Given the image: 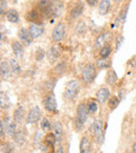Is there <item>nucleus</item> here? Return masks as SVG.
<instances>
[{"instance_id": "f257e3e1", "label": "nucleus", "mask_w": 136, "mask_h": 153, "mask_svg": "<svg viewBox=\"0 0 136 153\" xmlns=\"http://www.w3.org/2000/svg\"><path fill=\"white\" fill-rule=\"evenodd\" d=\"M80 89H81V85L78 80H71L66 84L65 91H64V96L68 100H72L78 96Z\"/></svg>"}, {"instance_id": "f03ea898", "label": "nucleus", "mask_w": 136, "mask_h": 153, "mask_svg": "<svg viewBox=\"0 0 136 153\" xmlns=\"http://www.w3.org/2000/svg\"><path fill=\"white\" fill-rule=\"evenodd\" d=\"M63 9L64 4L61 0H53V1H51L50 5L45 10V14L49 17L57 18L63 13Z\"/></svg>"}, {"instance_id": "7ed1b4c3", "label": "nucleus", "mask_w": 136, "mask_h": 153, "mask_svg": "<svg viewBox=\"0 0 136 153\" xmlns=\"http://www.w3.org/2000/svg\"><path fill=\"white\" fill-rule=\"evenodd\" d=\"M96 76L95 66L93 64H87L82 70V79L86 83H91Z\"/></svg>"}, {"instance_id": "20e7f679", "label": "nucleus", "mask_w": 136, "mask_h": 153, "mask_svg": "<svg viewBox=\"0 0 136 153\" xmlns=\"http://www.w3.org/2000/svg\"><path fill=\"white\" fill-rule=\"evenodd\" d=\"M66 33L65 24L63 22H59L57 25L53 27L52 32H51V39H52L55 42H60L64 39Z\"/></svg>"}, {"instance_id": "39448f33", "label": "nucleus", "mask_w": 136, "mask_h": 153, "mask_svg": "<svg viewBox=\"0 0 136 153\" xmlns=\"http://www.w3.org/2000/svg\"><path fill=\"white\" fill-rule=\"evenodd\" d=\"M88 113L89 112H88L87 106L84 103L79 104L77 107V121L84 125L88 119Z\"/></svg>"}, {"instance_id": "423d86ee", "label": "nucleus", "mask_w": 136, "mask_h": 153, "mask_svg": "<svg viewBox=\"0 0 136 153\" xmlns=\"http://www.w3.org/2000/svg\"><path fill=\"white\" fill-rule=\"evenodd\" d=\"M94 136H95V140L98 142V145H102L104 142V133H103V122L101 120H95L94 121Z\"/></svg>"}, {"instance_id": "0eeeda50", "label": "nucleus", "mask_w": 136, "mask_h": 153, "mask_svg": "<svg viewBox=\"0 0 136 153\" xmlns=\"http://www.w3.org/2000/svg\"><path fill=\"white\" fill-rule=\"evenodd\" d=\"M41 117V110L39 108V106L33 107L30 110L27 114V119H26V123L27 124H35L40 120Z\"/></svg>"}, {"instance_id": "6e6552de", "label": "nucleus", "mask_w": 136, "mask_h": 153, "mask_svg": "<svg viewBox=\"0 0 136 153\" xmlns=\"http://www.w3.org/2000/svg\"><path fill=\"white\" fill-rule=\"evenodd\" d=\"M28 32H30L33 39L40 38L44 34V26L41 23H33L28 28Z\"/></svg>"}, {"instance_id": "1a4fd4ad", "label": "nucleus", "mask_w": 136, "mask_h": 153, "mask_svg": "<svg viewBox=\"0 0 136 153\" xmlns=\"http://www.w3.org/2000/svg\"><path fill=\"white\" fill-rule=\"evenodd\" d=\"M18 38H19L20 42L22 43L25 46H28V45L32 44V36H30V32L25 28H21V30L18 32Z\"/></svg>"}, {"instance_id": "9d476101", "label": "nucleus", "mask_w": 136, "mask_h": 153, "mask_svg": "<svg viewBox=\"0 0 136 153\" xmlns=\"http://www.w3.org/2000/svg\"><path fill=\"white\" fill-rule=\"evenodd\" d=\"M43 104H44V108L49 112H53V111L57 110V101H55V98L53 94H50V96L47 97L44 100V102H43Z\"/></svg>"}, {"instance_id": "9b49d317", "label": "nucleus", "mask_w": 136, "mask_h": 153, "mask_svg": "<svg viewBox=\"0 0 136 153\" xmlns=\"http://www.w3.org/2000/svg\"><path fill=\"white\" fill-rule=\"evenodd\" d=\"M110 98V90L106 87H102L96 91V100L98 103L103 104Z\"/></svg>"}, {"instance_id": "f8f14e48", "label": "nucleus", "mask_w": 136, "mask_h": 153, "mask_svg": "<svg viewBox=\"0 0 136 153\" xmlns=\"http://www.w3.org/2000/svg\"><path fill=\"white\" fill-rule=\"evenodd\" d=\"M110 38H111V34L109 32L103 33V34L98 35L95 40V48L98 49V48H102L103 46H105Z\"/></svg>"}, {"instance_id": "ddd939ff", "label": "nucleus", "mask_w": 136, "mask_h": 153, "mask_svg": "<svg viewBox=\"0 0 136 153\" xmlns=\"http://www.w3.org/2000/svg\"><path fill=\"white\" fill-rule=\"evenodd\" d=\"M91 150V143L87 136H83L80 142V153H90Z\"/></svg>"}, {"instance_id": "4468645a", "label": "nucleus", "mask_w": 136, "mask_h": 153, "mask_svg": "<svg viewBox=\"0 0 136 153\" xmlns=\"http://www.w3.org/2000/svg\"><path fill=\"white\" fill-rule=\"evenodd\" d=\"M11 72L12 69L9 62H5V61L1 62V64H0V74H1V78L2 79H7L10 76V74H11Z\"/></svg>"}, {"instance_id": "2eb2a0df", "label": "nucleus", "mask_w": 136, "mask_h": 153, "mask_svg": "<svg viewBox=\"0 0 136 153\" xmlns=\"http://www.w3.org/2000/svg\"><path fill=\"white\" fill-rule=\"evenodd\" d=\"M111 7V1L110 0H102L98 5V13L101 15H107L110 11Z\"/></svg>"}, {"instance_id": "dca6fc26", "label": "nucleus", "mask_w": 136, "mask_h": 153, "mask_svg": "<svg viewBox=\"0 0 136 153\" xmlns=\"http://www.w3.org/2000/svg\"><path fill=\"white\" fill-rule=\"evenodd\" d=\"M61 53V47H60L59 44H53L52 46L50 47L48 51V58L50 61H53V60L58 59V57Z\"/></svg>"}, {"instance_id": "f3484780", "label": "nucleus", "mask_w": 136, "mask_h": 153, "mask_svg": "<svg viewBox=\"0 0 136 153\" xmlns=\"http://www.w3.org/2000/svg\"><path fill=\"white\" fill-rule=\"evenodd\" d=\"M5 16H7V19L11 23H17L19 21V14H18V12L15 9H10L5 13Z\"/></svg>"}, {"instance_id": "a211bd4d", "label": "nucleus", "mask_w": 136, "mask_h": 153, "mask_svg": "<svg viewBox=\"0 0 136 153\" xmlns=\"http://www.w3.org/2000/svg\"><path fill=\"white\" fill-rule=\"evenodd\" d=\"M51 129H52L53 133L57 137V140H61V136L63 135V126H62V124L59 123V122H53Z\"/></svg>"}, {"instance_id": "6ab92c4d", "label": "nucleus", "mask_w": 136, "mask_h": 153, "mask_svg": "<svg viewBox=\"0 0 136 153\" xmlns=\"http://www.w3.org/2000/svg\"><path fill=\"white\" fill-rule=\"evenodd\" d=\"M12 49L16 57H22L23 56V44L18 41H14L12 43Z\"/></svg>"}, {"instance_id": "aec40b11", "label": "nucleus", "mask_w": 136, "mask_h": 153, "mask_svg": "<svg viewBox=\"0 0 136 153\" xmlns=\"http://www.w3.org/2000/svg\"><path fill=\"white\" fill-rule=\"evenodd\" d=\"M83 10H84L83 4L82 3H78L70 11V18L71 19H78V18H80V16L83 13Z\"/></svg>"}, {"instance_id": "412c9836", "label": "nucleus", "mask_w": 136, "mask_h": 153, "mask_svg": "<svg viewBox=\"0 0 136 153\" xmlns=\"http://www.w3.org/2000/svg\"><path fill=\"white\" fill-rule=\"evenodd\" d=\"M24 113H25L24 108H23V107H21V106H19L15 111H14L13 119H14V121H15V123H20V122L24 119Z\"/></svg>"}, {"instance_id": "4be33fe9", "label": "nucleus", "mask_w": 136, "mask_h": 153, "mask_svg": "<svg viewBox=\"0 0 136 153\" xmlns=\"http://www.w3.org/2000/svg\"><path fill=\"white\" fill-rule=\"evenodd\" d=\"M129 7H130V3H127L125 7L121 9L120 13H119L118 17H117V23L119 24H123V22L126 21V18H127V15H128V10H129Z\"/></svg>"}, {"instance_id": "5701e85b", "label": "nucleus", "mask_w": 136, "mask_h": 153, "mask_svg": "<svg viewBox=\"0 0 136 153\" xmlns=\"http://www.w3.org/2000/svg\"><path fill=\"white\" fill-rule=\"evenodd\" d=\"M9 63H10V66H11L12 71H13L14 74H20V71H21V66H20L19 62H18L17 60L12 58V59L9 60Z\"/></svg>"}, {"instance_id": "b1692460", "label": "nucleus", "mask_w": 136, "mask_h": 153, "mask_svg": "<svg viewBox=\"0 0 136 153\" xmlns=\"http://www.w3.org/2000/svg\"><path fill=\"white\" fill-rule=\"evenodd\" d=\"M112 63H111L110 60L108 59H98L96 60L95 66L100 69H104V68H110Z\"/></svg>"}, {"instance_id": "393cba45", "label": "nucleus", "mask_w": 136, "mask_h": 153, "mask_svg": "<svg viewBox=\"0 0 136 153\" xmlns=\"http://www.w3.org/2000/svg\"><path fill=\"white\" fill-rule=\"evenodd\" d=\"M117 79H118V78H117L116 72L113 69L109 70L108 74H107V83H108L109 85H114L117 82Z\"/></svg>"}, {"instance_id": "a878e982", "label": "nucleus", "mask_w": 136, "mask_h": 153, "mask_svg": "<svg viewBox=\"0 0 136 153\" xmlns=\"http://www.w3.org/2000/svg\"><path fill=\"white\" fill-rule=\"evenodd\" d=\"M0 106H1V109H7L10 106V99L4 92H1L0 94Z\"/></svg>"}, {"instance_id": "bb28decb", "label": "nucleus", "mask_w": 136, "mask_h": 153, "mask_svg": "<svg viewBox=\"0 0 136 153\" xmlns=\"http://www.w3.org/2000/svg\"><path fill=\"white\" fill-rule=\"evenodd\" d=\"M111 46L109 44H106L105 46H103L102 48H101V51H100V56L103 58V59H107V58L110 56L111 53Z\"/></svg>"}, {"instance_id": "cd10ccee", "label": "nucleus", "mask_w": 136, "mask_h": 153, "mask_svg": "<svg viewBox=\"0 0 136 153\" xmlns=\"http://www.w3.org/2000/svg\"><path fill=\"white\" fill-rule=\"evenodd\" d=\"M38 18H39V13L36 11V10H32V11H30L27 14H26V19L30 22L38 21Z\"/></svg>"}, {"instance_id": "c85d7f7f", "label": "nucleus", "mask_w": 136, "mask_h": 153, "mask_svg": "<svg viewBox=\"0 0 136 153\" xmlns=\"http://www.w3.org/2000/svg\"><path fill=\"white\" fill-rule=\"evenodd\" d=\"M51 127H52V124L49 122L48 117H44V119H42V121H41V128H42L43 131H49V130L51 129Z\"/></svg>"}, {"instance_id": "c756f323", "label": "nucleus", "mask_w": 136, "mask_h": 153, "mask_svg": "<svg viewBox=\"0 0 136 153\" xmlns=\"http://www.w3.org/2000/svg\"><path fill=\"white\" fill-rule=\"evenodd\" d=\"M119 104V99L117 98V97L113 96L111 97V98H109V101H108V106L110 109H115L117 107V105Z\"/></svg>"}, {"instance_id": "7c9ffc66", "label": "nucleus", "mask_w": 136, "mask_h": 153, "mask_svg": "<svg viewBox=\"0 0 136 153\" xmlns=\"http://www.w3.org/2000/svg\"><path fill=\"white\" fill-rule=\"evenodd\" d=\"M86 30H87V25H86L85 22H84V21L78 22L77 26H75V32H77L78 34L82 35V34H84Z\"/></svg>"}, {"instance_id": "2f4dec72", "label": "nucleus", "mask_w": 136, "mask_h": 153, "mask_svg": "<svg viewBox=\"0 0 136 153\" xmlns=\"http://www.w3.org/2000/svg\"><path fill=\"white\" fill-rule=\"evenodd\" d=\"M14 140H15V142L17 143L18 145H20V146L25 143V137H24L22 132H16L15 136H14Z\"/></svg>"}, {"instance_id": "473e14b6", "label": "nucleus", "mask_w": 136, "mask_h": 153, "mask_svg": "<svg viewBox=\"0 0 136 153\" xmlns=\"http://www.w3.org/2000/svg\"><path fill=\"white\" fill-rule=\"evenodd\" d=\"M87 109L89 113H95L98 109V104H96L95 102H93V101H89L87 104Z\"/></svg>"}, {"instance_id": "72a5a7b5", "label": "nucleus", "mask_w": 136, "mask_h": 153, "mask_svg": "<svg viewBox=\"0 0 136 153\" xmlns=\"http://www.w3.org/2000/svg\"><path fill=\"white\" fill-rule=\"evenodd\" d=\"M7 133L9 134L10 136L14 137L16 134V124L15 123H10L7 127Z\"/></svg>"}, {"instance_id": "f704fd0d", "label": "nucleus", "mask_w": 136, "mask_h": 153, "mask_svg": "<svg viewBox=\"0 0 136 153\" xmlns=\"http://www.w3.org/2000/svg\"><path fill=\"white\" fill-rule=\"evenodd\" d=\"M50 3H51L50 0H38V7L40 9H42L43 11H45L50 5Z\"/></svg>"}, {"instance_id": "c9c22d12", "label": "nucleus", "mask_w": 136, "mask_h": 153, "mask_svg": "<svg viewBox=\"0 0 136 153\" xmlns=\"http://www.w3.org/2000/svg\"><path fill=\"white\" fill-rule=\"evenodd\" d=\"M66 70V63L65 62H61L60 64H58L55 67V72L57 74H62Z\"/></svg>"}, {"instance_id": "e433bc0d", "label": "nucleus", "mask_w": 136, "mask_h": 153, "mask_svg": "<svg viewBox=\"0 0 136 153\" xmlns=\"http://www.w3.org/2000/svg\"><path fill=\"white\" fill-rule=\"evenodd\" d=\"M45 57V51L44 49L42 48H39L37 49V53H36V60L37 61H42Z\"/></svg>"}, {"instance_id": "4c0bfd02", "label": "nucleus", "mask_w": 136, "mask_h": 153, "mask_svg": "<svg viewBox=\"0 0 136 153\" xmlns=\"http://www.w3.org/2000/svg\"><path fill=\"white\" fill-rule=\"evenodd\" d=\"M41 138H42V134L39 130H37L34 136V144L35 145H40L41 144Z\"/></svg>"}, {"instance_id": "58836bf2", "label": "nucleus", "mask_w": 136, "mask_h": 153, "mask_svg": "<svg viewBox=\"0 0 136 153\" xmlns=\"http://www.w3.org/2000/svg\"><path fill=\"white\" fill-rule=\"evenodd\" d=\"M7 130V123L3 121L0 122V134H1V137L4 136V131Z\"/></svg>"}, {"instance_id": "ea45409f", "label": "nucleus", "mask_w": 136, "mask_h": 153, "mask_svg": "<svg viewBox=\"0 0 136 153\" xmlns=\"http://www.w3.org/2000/svg\"><path fill=\"white\" fill-rule=\"evenodd\" d=\"M5 10H7V1L5 0H1L0 1V13H1V15L4 14Z\"/></svg>"}, {"instance_id": "a19ab883", "label": "nucleus", "mask_w": 136, "mask_h": 153, "mask_svg": "<svg viewBox=\"0 0 136 153\" xmlns=\"http://www.w3.org/2000/svg\"><path fill=\"white\" fill-rule=\"evenodd\" d=\"M85 1L89 7H95V5L98 3L100 0H85Z\"/></svg>"}, {"instance_id": "79ce46f5", "label": "nucleus", "mask_w": 136, "mask_h": 153, "mask_svg": "<svg viewBox=\"0 0 136 153\" xmlns=\"http://www.w3.org/2000/svg\"><path fill=\"white\" fill-rule=\"evenodd\" d=\"M121 42H123V37L119 35V36H117V39H116V51L119 49V47H120V45H121Z\"/></svg>"}, {"instance_id": "37998d69", "label": "nucleus", "mask_w": 136, "mask_h": 153, "mask_svg": "<svg viewBox=\"0 0 136 153\" xmlns=\"http://www.w3.org/2000/svg\"><path fill=\"white\" fill-rule=\"evenodd\" d=\"M55 153H64V148H63V146H59V147H58L57 152H55Z\"/></svg>"}, {"instance_id": "c03bdc74", "label": "nucleus", "mask_w": 136, "mask_h": 153, "mask_svg": "<svg viewBox=\"0 0 136 153\" xmlns=\"http://www.w3.org/2000/svg\"><path fill=\"white\" fill-rule=\"evenodd\" d=\"M132 150H133V152H134V153H136V142L134 143V145H133V148H132Z\"/></svg>"}, {"instance_id": "a18cd8bd", "label": "nucleus", "mask_w": 136, "mask_h": 153, "mask_svg": "<svg viewBox=\"0 0 136 153\" xmlns=\"http://www.w3.org/2000/svg\"><path fill=\"white\" fill-rule=\"evenodd\" d=\"M113 1H114L115 3H119L121 1V0H113Z\"/></svg>"}, {"instance_id": "49530a36", "label": "nucleus", "mask_w": 136, "mask_h": 153, "mask_svg": "<svg viewBox=\"0 0 136 153\" xmlns=\"http://www.w3.org/2000/svg\"><path fill=\"white\" fill-rule=\"evenodd\" d=\"M9 153H13V151H12V152H9Z\"/></svg>"}, {"instance_id": "de8ad7c7", "label": "nucleus", "mask_w": 136, "mask_h": 153, "mask_svg": "<svg viewBox=\"0 0 136 153\" xmlns=\"http://www.w3.org/2000/svg\"><path fill=\"white\" fill-rule=\"evenodd\" d=\"M132 153H134V152H132Z\"/></svg>"}]
</instances>
